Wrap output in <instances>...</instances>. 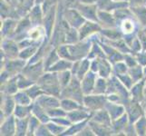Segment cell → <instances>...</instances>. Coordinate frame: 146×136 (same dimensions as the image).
<instances>
[{
    "label": "cell",
    "instance_id": "obj_46",
    "mask_svg": "<svg viewBox=\"0 0 146 136\" xmlns=\"http://www.w3.org/2000/svg\"><path fill=\"white\" fill-rule=\"evenodd\" d=\"M79 37V33L77 34L76 32H75V30L74 29H70L67 31L66 33V36H65V41H66L67 43H75L77 41V38Z\"/></svg>",
    "mask_w": 146,
    "mask_h": 136
},
{
    "label": "cell",
    "instance_id": "obj_45",
    "mask_svg": "<svg viewBox=\"0 0 146 136\" xmlns=\"http://www.w3.org/2000/svg\"><path fill=\"white\" fill-rule=\"evenodd\" d=\"M127 66L128 65L126 64H124L123 62H118L115 64L114 65V70H115V73H116V75L119 76V75H122L124 74L127 71Z\"/></svg>",
    "mask_w": 146,
    "mask_h": 136
},
{
    "label": "cell",
    "instance_id": "obj_33",
    "mask_svg": "<svg viewBox=\"0 0 146 136\" xmlns=\"http://www.w3.org/2000/svg\"><path fill=\"white\" fill-rule=\"evenodd\" d=\"M33 84V81L32 80L28 79L27 76H25V75H20V76L17 78V85H18V89H21V90H24V89H27V88H29L30 86H32Z\"/></svg>",
    "mask_w": 146,
    "mask_h": 136
},
{
    "label": "cell",
    "instance_id": "obj_30",
    "mask_svg": "<svg viewBox=\"0 0 146 136\" xmlns=\"http://www.w3.org/2000/svg\"><path fill=\"white\" fill-rule=\"evenodd\" d=\"M42 19V12L41 8L39 7H36L32 9V12L30 14V22L34 23L35 25H38V23L41 22Z\"/></svg>",
    "mask_w": 146,
    "mask_h": 136
},
{
    "label": "cell",
    "instance_id": "obj_24",
    "mask_svg": "<svg viewBox=\"0 0 146 136\" xmlns=\"http://www.w3.org/2000/svg\"><path fill=\"white\" fill-rule=\"evenodd\" d=\"M15 99V98H14ZM13 98H9L7 97L6 100L4 101L2 105H3V109H2V112L6 114V115H10L14 111L15 108H16V105H15V103L16 101H14Z\"/></svg>",
    "mask_w": 146,
    "mask_h": 136
},
{
    "label": "cell",
    "instance_id": "obj_11",
    "mask_svg": "<svg viewBox=\"0 0 146 136\" xmlns=\"http://www.w3.org/2000/svg\"><path fill=\"white\" fill-rule=\"evenodd\" d=\"M142 115V109L137 103H131L128 107V118L131 123L135 122Z\"/></svg>",
    "mask_w": 146,
    "mask_h": 136
},
{
    "label": "cell",
    "instance_id": "obj_15",
    "mask_svg": "<svg viewBox=\"0 0 146 136\" xmlns=\"http://www.w3.org/2000/svg\"><path fill=\"white\" fill-rule=\"evenodd\" d=\"M77 10L78 12H80V14L84 16L85 17H87L91 20H97V17H96V12H95V9L94 7L91 6H78L77 7Z\"/></svg>",
    "mask_w": 146,
    "mask_h": 136
},
{
    "label": "cell",
    "instance_id": "obj_18",
    "mask_svg": "<svg viewBox=\"0 0 146 136\" xmlns=\"http://www.w3.org/2000/svg\"><path fill=\"white\" fill-rule=\"evenodd\" d=\"M73 66V63L70 62V60H60L57 61L55 64H54L48 70L49 71H53V72H56V71H64V70L69 69Z\"/></svg>",
    "mask_w": 146,
    "mask_h": 136
},
{
    "label": "cell",
    "instance_id": "obj_32",
    "mask_svg": "<svg viewBox=\"0 0 146 136\" xmlns=\"http://www.w3.org/2000/svg\"><path fill=\"white\" fill-rule=\"evenodd\" d=\"M129 74H130L131 77H132V79L133 80L134 83L139 82V80L143 76L142 68H141V66H139V65H135V66H133V67H131Z\"/></svg>",
    "mask_w": 146,
    "mask_h": 136
},
{
    "label": "cell",
    "instance_id": "obj_6",
    "mask_svg": "<svg viewBox=\"0 0 146 136\" xmlns=\"http://www.w3.org/2000/svg\"><path fill=\"white\" fill-rule=\"evenodd\" d=\"M105 107H106L108 113L110 114L112 120H116L119 117H121L122 115H123V111H124V107L123 105H120L118 103L115 104V103H107L105 104Z\"/></svg>",
    "mask_w": 146,
    "mask_h": 136
},
{
    "label": "cell",
    "instance_id": "obj_22",
    "mask_svg": "<svg viewBox=\"0 0 146 136\" xmlns=\"http://www.w3.org/2000/svg\"><path fill=\"white\" fill-rule=\"evenodd\" d=\"M31 107L30 105H21V104H17L16 108H15V115L17 118H26L30 113Z\"/></svg>",
    "mask_w": 146,
    "mask_h": 136
},
{
    "label": "cell",
    "instance_id": "obj_4",
    "mask_svg": "<svg viewBox=\"0 0 146 136\" xmlns=\"http://www.w3.org/2000/svg\"><path fill=\"white\" fill-rule=\"evenodd\" d=\"M95 83H96V75L94 74V72H88L83 78V81L81 83V87L83 90V93L84 94H89L94 92Z\"/></svg>",
    "mask_w": 146,
    "mask_h": 136
},
{
    "label": "cell",
    "instance_id": "obj_23",
    "mask_svg": "<svg viewBox=\"0 0 146 136\" xmlns=\"http://www.w3.org/2000/svg\"><path fill=\"white\" fill-rule=\"evenodd\" d=\"M128 115L123 114L121 117H119L116 120H113V127L114 129L115 132H119V131H122L125 129V127L127 126V123H128Z\"/></svg>",
    "mask_w": 146,
    "mask_h": 136
},
{
    "label": "cell",
    "instance_id": "obj_20",
    "mask_svg": "<svg viewBox=\"0 0 146 136\" xmlns=\"http://www.w3.org/2000/svg\"><path fill=\"white\" fill-rule=\"evenodd\" d=\"M2 48L6 54L11 57H15L17 54V46L16 44L11 41H5L3 42Z\"/></svg>",
    "mask_w": 146,
    "mask_h": 136
},
{
    "label": "cell",
    "instance_id": "obj_42",
    "mask_svg": "<svg viewBox=\"0 0 146 136\" xmlns=\"http://www.w3.org/2000/svg\"><path fill=\"white\" fill-rule=\"evenodd\" d=\"M133 11L135 14L141 22L143 23V25H146V8L143 7H133Z\"/></svg>",
    "mask_w": 146,
    "mask_h": 136
},
{
    "label": "cell",
    "instance_id": "obj_49",
    "mask_svg": "<svg viewBox=\"0 0 146 136\" xmlns=\"http://www.w3.org/2000/svg\"><path fill=\"white\" fill-rule=\"evenodd\" d=\"M36 135H50L52 133H50V130L48 129V127L46 125H39L38 128L36 131Z\"/></svg>",
    "mask_w": 146,
    "mask_h": 136
},
{
    "label": "cell",
    "instance_id": "obj_13",
    "mask_svg": "<svg viewBox=\"0 0 146 136\" xmlns=\"http://www.w3.org/2000/svg\"><path fill=\"white\" fill-rule=\"evenodd\" d=\"M32 111H33L34 115H35V116H36L40 120V122L47 123L50 121V118H51V117H50L49 115H48L47 112L46 113V110L40 106L38 103H36V104L34 105Z\"/></svg>",
    "mask_w": 146,
    "mask_h": 136
},
{
    "label": "cell",
    "instance_id": "obj_34",
    "mask_svg": "<svg viewBox=\"0 0 146 136\" xmlns=\"http://www.w3.org/2000/svg\"><path fill=\"white\" fill-rule=\"evenodd\" d=\"M46 126L48 127V129L50 130L52 134L54 135H58V134H63L62 133L64 132L66 130V127L63 126V125H60V124H55V123H46Z\"/></svg>",
    "mask_w": 146,
    "mask_h": 136
},
{
    "label": "cell",
    "instance_id": "obj_52",
    "mask_svg": "<svg viewBox=\"0 0 146 136\" xmlns=\"http://www.w3.org/2000/svg\"><path fill=\"white\" fill-rule=\"evenodd\" d=\"M141 41H142V45L143 46V48L146 50V34H142L140 36V38H139Z\"/></svg>",
    "mask_w": 146,
    "mask_h": 136
},
{
    "label": "cell",
    "instance_id": "obj_21",
    "mask_svg": "<svg viewBox=\"0 0 146 136\" xmlns=\"http://www.w3.org/2000/svg\"><path fill=\"white\" fill-rule=\"evenodd\" d=\"M15 101H16L17 104L21 105H30L32 102L31 97L29 96L27 92H19L15 95Z\"/></svg>",
    "mask_w": 146,
    "mask_h": 136
},
{
    "label": "cell",
    "instance_id": "obj_12",
    "mask_svg": "<svg viewBox=\"0 0 146 136\" xmlns=\"http://www.w3.org/2000/svg\"><path fill=\"white\" fill-rule=\"evenodd\" d=\"M66 21H68L70 25H72L74 27H77L82 26L84 19L81 17V15H78L76 11H74V10H69L66 13Z\"/></svg>",
    "mask_w": 146,
    "mask_h": 136
},
{
    "label": "cell",
    "instance_id": "obj_40",
    "mask_svg": "<svg viewBox=\"0 0 146 136\" xmlns=\"http://www.w3.org/2000/svg\"><path fill=\"white\" fill-rule=\"evenodd\" d=\"M48 115L51 118H58V117H63V116H66L67 113H65V111L62 108V109H58V107L56 108H53L46 111Z\"/></svg>",
    "mask_w": 146,
    "mask_h": 136
},
{
    "label": "cell",
    "instance_id": "obj_51",
    "mask_svg": "<svg viewBox=\"0 0 146 136\" xmlns=\"http://www.w3.org/2000/svg\"><path fill=\"white\" fill-rule=\"evenodd\" d=\"M132 48L134 50V51H138L141 48V43H140V39H135L134 41H133L132 43Z\"/></svg>",
    "mask_w": 146,
    "mask_h": 136
},
{
    "label": "cell",
    "instance_id": "obj_31",
    "mask_svg": "<svg viewBox=\"0 0 146 136\" xmlns=\"http://www.w3.org/2000/svg\"><path fill=\"white\" fill-rule=\"evenodd\" d=\"M98 17L99 19L104 24H109L111 27L114 26V17L111 14L104 11L98 12Z\"/></svg>",
    "mask_w": 146,
    "mask_h": 136
},
{
    "label": "cell",
    "instance_id": "obj_28",
    "mask_svg": "<svg viewBox=\"0 0 146 136\" xmlns=\"http://www.w3.org/2000/svg\"><path fill=\"white\" fill-rule=\"evenodd\" d=\"M58 79H59V83L61 84V86H63V87L67 86L69 83L71 82V79H72L71 73L69 71H66V70L61 71L58 74Z\"/></svg>",
    "mask_w": 146,
    "mask_h": 136
},
{
    "label": "cell",
    "instance_id": "obj_19",
    "mask_svg": "<svg viewBox=\"0 0 146 136\" xmlns=\"http://www.w3.org/2000/svg\"><path fill=\"white\" fill-rule=\"evenodd\" d=\"M25 65V62L23 60H13V61H9L6 67H7V73H17L19 70L23 69Z\"/></svg>",
    "mask_w": 146,
    "mask_h": 136
},
{
    "label": "cell",
    "instance_id": "obj_26",
    "mask_svg": "<svg viewBox=\"0 0 146 136\" xmlns=\"http://www.w3.org/2000/svg\"><path fill=\"white\" fill-rule=\"evenodd\" d=\"M86 123H87V120L83 121V122H80L77 124H74V125H71L70 128L68 130L65 131V133H64V135H72V134H75L76 133H80L81 131L86 126Z\"/></svg>",
    "mask_w": 146,
    "mask_h": 136
},
{
    "label": "cell",
    "instance_id": "obj_44",
    "mask_svg": "<svg viewBox=\"0 0 146 136\" xmlns=\"http://www.w3.org/2000/svg\"><path fill=\"white\" fill-rule=\"evenodd\" d=\"M15 27H16V22H14L11 19L6 20V21L4 22V25H3V29H2L3 34H8L10 32H11V30L14 29Z\"/></svg>",
    "mask_w": 146,
    "mask_h": 136
},
{
    "label": "cell",
    "instance_id": "obj_2",
    "mask_svg": "<svg viewBox=\"0 0 146 136\" xmlns=\"http://www.w3.org/2000/svg\"><path fill=\"white\" fill-rule=\"evenodd\" d=\"M105 98L102 94L86 95L84 97V103L88 109L93 111H98L105 105Z\"/></svg>",
    "mask_w": 146,
    "mask_h": 136
},
{
    "label": "cell",
    "instance_id": "obj_14",
    "mask_svg": "<svg viewBox=\"0 0 146 136\" xmlns=\"http://www.w3.org/2000/svg\"><path fill=\"white\" fill-rule=\"evenodd\" d=\"M97 60H98V72L100 74V76L104 78H107L111 74V71H112L110 64L104 59L98 58Z\"/></svg>",
    "mask_w": 146,
    "mask_h": 136
},
{
    "label": "cell",
    "instance_id": "obj_27",
    "mask_svg": "<svg viewBox=\"0 0 146 136\" xmlns=\"http://www.w3.org/2000/svg\"><path fill=\"white\" fill-rule=\"evenodd\" d=\"M107 89V83L104 80V77H101L96 80V83H95V86L94 93L96 94H103Z\"/></svg>",
    "mask_w": 146,
    "mask_h": 136
},
{
    "label": "cell",
    "instance_id": "obj_43",
    "mask_svg": "<svg viewBox=\"0 0 146 136\" xmlns=\"http://www.w3.org/2000/svg\"><path fill=\"white\" fill-rule=\"evenodd\" d=\"M133 28H134L133 23V21L131 19L125 18L123 21L122 29H123V33H125V34H131L133 31Z\"/></svg>",
    "mask_w": 146,
    "mask_h": 136
},
{
    "label": "cell",
    "instance_id": "obj_48",
    "mask_svg": "<svg viewBox=\"0 0 146 136\" xmlns=\"http://www.w3.org/2000/svg\"><path fill=\"white\" fill-rule=\"evenodd\" d=\"M103 34H104L105 36L113 40H118L121 37L120 34L114 31V30H103Z\"/></svg>",
    "mask_w": 146,
    "mask_h": 136
},
{
    "label": "cell",
    "instance_id": "obj_38",
    "mask_svg": "<svg viewBox=\"0 0 146 136\" xmlns=\"http://www.w3.org/2000/svg\"><path fill=\"white\" fill-rule=\"evenodd\" d=\"M39 119L36 116H31L29 119V124H28V134H33L34 133H36V129L39 126Z\"/></svg>",
    "mask_w": 146,
    "mask_h": 136
},
{
    "label": "cell",
    "instance_id": "obj_10",
    "mask_svg": "<svg viewBox=\"0 0 146 136\" xmlns=\"http://www.w3.org/2000/svg\"><path fill=\"white\" fill-rule=\"evenodd\" d=\"M66 117L71 121L72 123H80L84 121L85 119H88L89 113L86 111L76 109L74 111H72V112L67 113Z\"/></svg>",
    "mask_w": 146,
    "mask_h": 136
},
{
    "label": "cell",
    "instance_id": "obj_16",
    "mask_svg": "<svg viewBox=\"0 0 146 136\" xmlns=\"http://www.w3.org/2000/svg\"><path fill=\"white\" fill-rule=\"evenodd\" d=\"M17 132L16 134L17 135H24L27 133L28 131V124H29V119L28 117L26 118H17Z\"/></svg>",
    "mask_w": 146,
    "mask_h": 136
},
{
    "label": "cell",
    "instance_id": "obj_37",
    "mask_svg": "<svg viewBox=\"0 0 146 136\" xmlns=\"http://www.w3.org/2000/svg\"><path fill=\"white\" fill-rule=\"evenodd\" d=\"M5 87H6V92L8 93V94H15L17 93V91L18 89V85H17V78H14V79H11L10 81L7 82V84H6L4 85Z\"/></svg>",
    "mask_w": 146,
    "mask_h": 136
},
{
    "label": "cell",
    "instance_id": "obj_39",
    "mask_svg": "<svg viewBox=\"0 0 146 136\" xmlns=\"http://www.w3.org/2000/svg\"><path fill=\"white\" fill-rule=\"evenodd\" d=\"M143 81L141 83H138L134 85L132 88V94H133V98L135 100H139L143 97Z\"/></svg>",
    "mask_w": 146,
    "mask_h": 136
},
{
    "label": "cell",
    "instance_id": "obj_53",
    "mask_svg": "<svg viewBox=\"0 0 146 136\" xmlns=\"http://www.w3.org/2000/svg\"><path fill=\"white\" fill-rule=\"evenodd\" d=\"M131 1L133 4V6H138L141 2H143V0H131Z\"/></svg>",
    "mask_w": 146,
    "mask_h": 136
},
{
    "label": "cell",
    "instance_id": "obj_17",
    "mask_svg": "<svg viewBox=\"0 0 146 136\" xmlns=\"http://www.w3.org/2000/svg\"><path fill=\"white\" fill-rule=\"evenodd\" d=\"M80 103H78L77 101L75 100H73V99H64L61 101V106L65 112H72V111H74L76 109H79L80 108Z\"/></svg>",
    "mask_w": 146,
    "mask_h": 136
},
{
    "label": "cell",
    "instance_id": "obj_35",
    "mask_svg": "<svg viewBox=\"0 0 146 136\" xmlns=\"http://www.w3.org/2000/svg\"><path fill=\"white\" fill-rule=\"evenodd\" d=\"M26 92L28 94V95L30 97H31L32 100L37 98L38 96H40L44 92H43V89L40 87V86H37V85H33V86H30L29 88H27V90Z\"/></svg>",
    "mask_w": 146,
    "mask_h": 136
},
{
    "label": "cell",
    "instance_id": "obj_54",
    "mask_svg": "<svg viewBox=\"0 0 146 136\" xmlns=\"http://www.w3.org/2000/svg\"><path fill=\"white\" fill-rule=\"evenodd\" d=\"M80 1L83 2V3H89V4H91L94 1H95V0H80Z\"/></svg>",
    "mask_w": 146,
    "mask_h": 136
},
{
    "label": "cell",
    "instance_id": "obj_8",
    "mask_svg": "<svg viewBox=\"0 0 146 136\" xmlns=\"http://www.w3.org/2000/svg\"><path fill=\"white\" fill-rule=\"evenodd\" d=\"M42 70H43V67H42V62H40L39 64H34L32 66H29L28 68H27L25 70V74L24 75L25 76H27L28 79L30 80H36V79H39L40 76H41V74L42 73Z\"/></svg>",
    "mask_w": 146,
    "mask_h": 136
},
{
    "label": "cell",
    "instance_id": "obj_9",
    "mask_svg": "<svg viewBox=\"0 0 146 136\" xmlns=\"http://www.w3.org/2000/svg\"><path fill=\"white\" fill-rule=\"evenodd\" d=\"M100 29L99 26L94 23L92 22H86L83 24L81 27H80V31H79V38L80 39H84L86 37L88 34H91L92 33L98 31Z\"/></svg>",
    "mask_w": 146,
    "mask_h": 136
},
{
    "label": "cell",
    "instance_id": "obj_41",
    "mask_svg": "<svg viewBox=\"0 0 146 136\" xmlns=\"http://www.w3.org/2000/svg\"><path fill=\"white\" fill-rule=\"evenodd\" d=\"M36 49H37V46H31V45H29V46L25 48L23 51L19 54V56L24 60L27 59L30 56H32V55H34L35 54H36Z\"/></svg>",
    "mask_w": 146,
    "mask_h": 136
},
{
    "label": "cell",
    "instance_id": "obj_55",
    "mask_svg": "<svg viewBox=\"0 0 146 136\" xmlns=\"http://www.w3.org/2000/svg\"><path fill=\"white\" fill-rule=\"evenodd\" d=\"M143 74H145V76H146V66H145L144 69H143Z\"/></svg>",
    "mask_w": 146,
    "mask_h": 136
},
{
    "label": "cell",
    "instance_id": "obj_36",
    "mask_svg": "<svg viewBox=\"0 0 146 136\" xmlns=\"http://www.w3.org/2000/svg\"><path fill=\"white\" fill-rule=\"evenodd\" d=\"M54 10H50L47 13L46 17V25H44V29L46 28V32L49 34L50 31L53 27V23H54Z\"/></svg>",
    "mask_w": 146,
    "mask_h": 136
},
{
    "label": "cell",
    "instance_id": "obj_25",
    "mask_svg": "<svg viewBox=\"0 0 146 136\" xmlns=\"http://www.w3.org/2000/svg\"><path fill=\"white\" fill-rule=\"evenodd\" d=\"M89 66H90V62L86 59H84V61H81L79 63V67H78V70L76 72L77 78L79 80H82L84 75L88 73Z\"/></svg>",
    "mask_w": 146,
    "mask_h": 136
},
{
    "label": "cell",
    "instance_id": "obj_5",
    "mask_svg": "<svg viewBox=\"0 0 146 136\" xmlns=\"http://www.w3.org/2000/svg\"><path fill=\"white\" fill-rule=\"evenodd\" d=\"M17 132V123L12 116L7 119L1 125V135H13Z\"/></svg>",
    "mask_w": 146,
    "mask_h": 136
},
{
    "label": "cell",
    "instance_id": "obj_50",
    "mask_svg": "<svg viewBox=\"0 0 146 136\" xmlns=\"http://www.w3.org/2000/svg\"><path fill=\"white\" fill-rule=\"evenodd\" d=\"M124 59H125V62H126V64L129 67H133L135 65H137V62L135 61V59L133 58L132 56H130V55H125Z\"/></svg>",
    "mask_w": 146,
    "mask_h": 136
},
{
    "label": "cell",
    "instance_id": "obj_1",
    "mask_svg": "<svg viewBox=\"0 0 146 136\" xmlns=\"http://www.w3.org/2000/svg\"><path fill=\"white\" fill-rule=\"evenodd\" d=\"M39 86L46 93L54 94V96L58 95L61 91V84L59 83L58 75L55 74H46L40 77Z\"/></svg>",
    "mask_w": 146,
    "mask_h": 136
},
{
    "label": "cell",
    "instance_id": "obj_29",
    "mask_svg": "<svg viewBox=\"0 0 146 136\" xmlns=\"http://www.w3.org/2000/svg\"><path fill=\"white\" fill-rule=\"evenodd\" d=\"M135 133H137L139 135H144L146 134V118L141 117L138 119L137 123L134 125Z\"/></svg>",
    "mask_w": 146,
    "mask_h": 136
},
{
    "label": "cell",
    "instance_id": "obj_3",
    "mask_svg": "<svg viewBox=\"0 0 146 136\" xmlns=\"http://www.w3.org/2000/svg\"><path fill=\"white\" fill-rule=\"evenodd\" d=\"M36 103H38L40 106L43 107L44 109L50 110L53 108H56L59 107L61 105V102H59L57 98L54 97V95H40L36 98Z\"/></svg>",
    "mask_w": 146,
    "mask_h": 136
},
{
    "label": "cell",
    "instance_id": "obj_7",
    "mask_svg": "<svg viewBox=\"0 0 146 136\" xmlns=\"http://www.w3.org/2000/svg\"><path fill=\"white\" fill-rule=\"evenodd\" d=\"M111 119L112 118H111L108 111L98 110V112L95 113L91 121H93L94 123H97L99 124L106 125V126L111 127Z\"/></svg>",
    "mask_w": 146,
    "mask_h": 136
},
{
    "label": "cell",
    "instance_id": "obj_47",
    "mask_svg": "<svg viewBox=\"0 0 146 136\" xmlns=\"http://www.w3.org/2000/svg\"><path fill=\"white\" fill-rule=\"evenodd\" d=\"M29 36H30V39L32 38L33 40H38L40 37L44 36V30L37 27L36 28H34L33 30H30Z\"/></svg>",
    "mask_w": 146,
    "mask_h": 136
},
{
    "label": "cell",
    "instance_id": "obj_56",
    "mask_svg": "<svg viewBox=\"0 0 146 136\" xmlns=\"http://www.w3.org/2000/svg\"><path fill=\"white\" fill-rule=\"evenodd\" d=\"M114 1H124V0H114Z\"/></svg>",
    "mask_w": 146,
    "mask_h": 136
}]
</instances>
